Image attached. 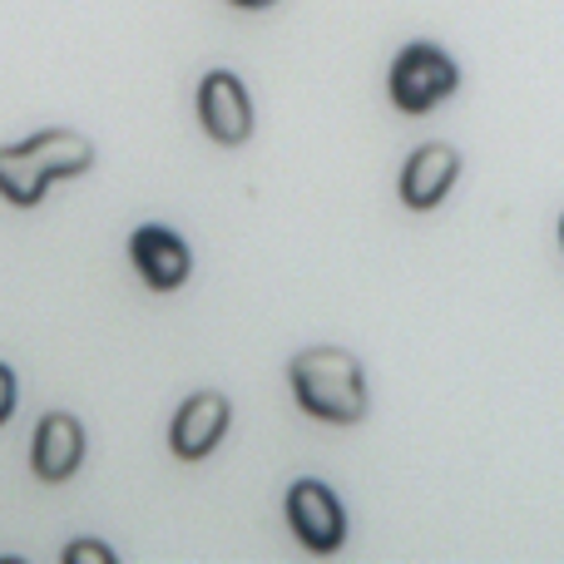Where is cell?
<instances>
[{"mask_svg":"<svg viewBox=\"0 0 564 564\" xmlns=\"http://www.w3.org/2000/svg\"><path fill=\"white\" fill-rule=\"evenodd\" d=\"M95 164V144L75 129H45L25 144L0 149V198L15 208H35L55 178H75Z\"/></svg>","mask_w":564,"mask_h":564,"instance_id":"obj_1","label":"cell"},{"mask_svg":"<svg viewBox=\"0 0 564 564\" xmlns=\"http://www.w3.org/2000/svg\"><path fill=\"white\" fill-rule=\"evenodd\" d=\"M292 397L307 416L332 421V426H357L367 416V377L361 361L341 347H307L288 367Z\"/></svg>","mask_w":564,"mask_h":564,"instance_id":"obj_2","label":"cell"},{"mask_svg":"<svg viewBox=\"0 0 564 564\" xmlns=\"http://www.w3.org/2000/svg\"><path fill=\"white\" fill-rule=\"evenodd\" d=\"M460 85V65L446 55L441 45H431V40H416V45H406L397 59H391V105L406 109V115H426V109H436L441 99H451Z\"/></svg>","mask_w":564,"mask_h":564,"instance_id":"obj_3","label":"cell"},{"mask_svg":"<svg viewBox=\"0 0 564 564\" xmlns=\"http://www.w3.org/2000/svg\"><path fill=\"white\" fill-rule=\"evenodd\" d=\"M288 525L312 555H337L347 540V516L341 500L332 496V486L322 480H292L288 490Z\"/></svg>","mask_w":564,"mask_h":564,"instance_id":"obj_4","label":"cell"},{"mask_svg":"<svg viewBox=\"0 0 564 564\" xmlns=\"http://www.w3.org/2000/svg\"><path fill=\"white\" fill-rule=\"evenodd\" d=\"M198 119H204L214 144H228V149L248 144V134H253V105H248L243 79L228 75V69L204 75V85H198Z\"/></svg>","mask_w":564,"mask_h":564,"instance_id":"obj_5","label":"cell"},{"mask_svg":"<svg viewBox=\"0 0 564 564\" xmlns=\"http://www.w3.org/2000/svg\"><path fill=\"white\" fill-rule=\"evenodd\" d=\"M228 421H234V411H228L224 391H194L169 426V446L178 460H204L228 436Z\"/></svg>","mask_w":564,"mask_h":564,"instance_id":"obj_6","label":"cell"},{"mask_svg":"<svg viewBox=\"0 0 564 564\" xmlns=\"http://www.w3.org/2000/svg\"><path fill=\"white\" fill-rule=\"evenodd\" d=\"M129 263L139 268V278H144L154 292L184 288L188 273H194V253H188V243L178 234H169V228H159V224H144L134 238H129Z\"/></svg>","mask_w":564,"mask_h":564,"instance_id":"obj_7","label":"cell"},{"mask_svg":"<svg viewBox=\"0 0 564 564\" xmlns=\"http://www.w3.org/2000/svg\"><path fill=\"white\" fill-rule=\"evenodd\" d=\"M79 460H85V426L69 411H50L35 426V441H30V470L45 486H59L79 470Z\"/></svg>","mask_w":564,"mask_h":564,"instance_id":"obj_8","label":"cell"},{"mask_svg":"<svg viewBox=\"0 0 564 564\" xmlns=\"http://www.w3.org/2000/svg\"><path fill=\"white\" fill-rule=\"evenodd\" d=\"M456 174H460L456 149L451 144H421L416 154L406 159V169H401V204L416 208V214H426V208H436L441 198L451 194Z\"/></svg>","mask_w":564,"mask_h":564,"instance_id":"obj_9","label":"cell"},{"mask_svg":"<svg viewBox=\"0 0 564 564\" xmlns=\"http://www.w3.org/2000/svg\"><path fill=\"white\" fill-rule=\"evenodd\" d=\"M65 564H115V550L99 540H75V545H65Z\"/></svg>","mask_w":564,"mask_h":564,"instance_id":"obj_10","label":"cell"},{"mask_svg":"<svg viewBox=\"0 0 564 564\" xmlns=\"http://www.w3.org/2000/svg\"><path fill=\"white\" fill-rule=\"evenodd\" d=\"M10 411H15V371L0 361V426L10 421Z\"/></svg>","mask_w":564,"mask_h":564,"instance_id":"obj_11","label":"cell"},{"mask_svg":"<svg viewBox=\"0 0 564 564\" xmlns=\"http://www.w3.org/2000/svg\"><path fill=\"white\" fill-rule=\"evenodd\" d=\"M238 10H263V6H273V0H234Z\"/></svg>","mask_w":564,"mask_h":564,"instance_id":"obj_12","label":"cell"},{"mask_svg":"<svg viewBox=\"0 0 564 564\" xmlns=\"http://www.w3.org/2000/svg\"><path fill=\"white\" fill-rule=\"evenodd\" d=\"M560 243H564V218H560Z\"/></svg>","mask_w":564,"mask_h":564,"instance_id":"obj_13","label":"cell"}]
</instances>
